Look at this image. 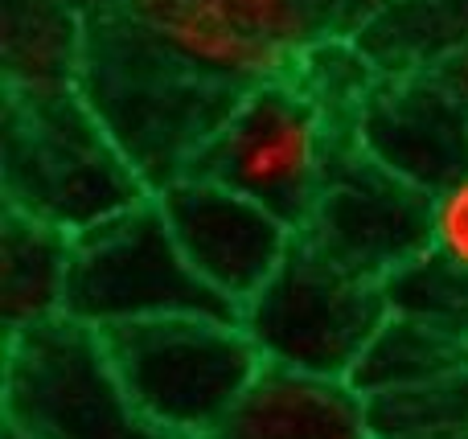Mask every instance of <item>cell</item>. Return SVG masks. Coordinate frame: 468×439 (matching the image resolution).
I'll use <instances>...</instances> for the list:
<instances>
[{
  "mask_svg": "<svg viewBox=\"0 0 468 439\" xmlns=\"http://www.w3.org/2000/svg\"><path fill=\"white\" fill-rule=\"evenodd\" d=\"M74 235L5 205L0 214V308L5 333L66 317Z\"/></svg>",
  "mask_w": 468,
  "mask_h": 439,
  "instance_id": "obj_13",
  "label": "cell"
},
{
  "mask_svg": "<svg viewBox=\"0 0 468 439\" xmlns=\"http://www.w3.org/2000/svg\"><path fill=\"white\" fill-rule=\"evenodd\" d=\"M436 70L444 74L448 82H456V87H461L464 95H468V46H456L452 54H444V57L436 62Z\"/></svg>",
  "mask_w": 468,
  "mask_h": 439,
  "instance_id": "obj_20",
  "label": "cell"
},
{
  "mask_svg": "<svg viewBox=\"0 0 468 439\" xmlns=\"http://www.w3.org/2000/svg\"><path fill=\"white\" fill-rule=\"evenodd\" d=\"M115 8L173 57L230 87L283 74L313 46L300 0H115Z\"/></svg>",
  "mask_w": 468,
  "mask_h": 439,
  "instance_id": "obj_9",
  "label": "cell"
},
{
  "mask_svg": "<svg viewBox=\"0 0 468 439\" xmlns=\"http://www.w3.org/2000/svg\"><path fill=\"white\" fill-rule=\"evenodd\" d=\"M70 5L87 16H99V13H107V8H115V0H70Z\"/></svg>",
  "mask_w": 468,
  "mask_h": 439,
  "instance_id": "obj_21",
  "label": "cell"
},
{
  "mask_svg": "<svg viewBox=\"0 0 468 439\" xmlns=\"http://www.w3.org/2000/svg\"><path fill=\"white\" fill-rule=\"evenodd\" d=\"M431 246L452 263L468 267V172L461 181L436 193L431 205Z\"/></svg>",
  "mask_w": 468,
  "mask_h": 439,
  "instance_id": "obj_19",
  "label": "cell"
},
{
  "mask_svg": "<svg viewBox=\"0 0 468 439\" xmlns=\"http://www.w3.org/2000/svg\"><path fill=\"white\" fill-rule=\"evenodd\" d=\"M0 189L5 205L66 235L153 197L82 87H5Z\"/></svg>",
  "mask_w": 468,
  "mask_h": 439,
  "instance_id": "obj_2",
  "label": "cell"
},
{
  "mask_svg": "<svg viewBox=\"0 0 468 439\" xmlns=\"http://www.w3.org/2000/svg\"><path fill=\"white\" fill-rule=\"evenodd\" d=\"M390 317L382 284L324 259L296 235L271 279L239 308V325L263 366L349 378L370 337Z\"/></svg>",
  "mask_w": 468,
  "mask_h": 439,
  "instance_id": "obj_7",
  "label": "cell"
},
{
  "mask_svg": "<svg viewBox=\"0 0 468 439\" xmlns=\"http://www.w3.org/2000/svg\"><path fill=\"white\" fill-rule=\"evenodd\" d=\"M79 87L153 193L186 177L234 99L247 90L173 57L120 8L90 16Z\"/></svg>",
  "mask_w": 468,
  "mask_h": 439,
  "instance_id": "obj_1",
  "label": "cell"
},
{
  "mask_svg": "<svg viewBox=\"0 0 468 439\" xmlns=\"http://www.w3.org/2000/svg\"><path fill=\"white\" fill-rule=\"evenodd\" d=\"M461 370H468V341L428 329L420 320L387 317L378 333L370 337L366 353L357 358L349 382L366 399H378V394L411 391V386L436 382V378L461 374Z\"/></svg>",
  "mask_w": 468,
  "mask_h": 439,
  "instance_id": "obj_15",
  "label": "cell"
},
{
  "mask_svg": "<svg viewBox=\"0 0 468 439\" xmlns=\"http://www.w3.org/2000/svg\"><path fill=\"white\" fill-rule=\"evenodd\" d=\"M153 202L161 205L189 267L234 308H242L280 271L300 235L259 202L206 177L169 181Z\"/></svg>",
  "mask_w": 468,
  "mask_h": 439,
  "instance_id": "obj_11",
  "label": "cell"
},
{
  "mask_svg": "<svg viewBox=\"0 0 468 439\" xmlns=\"http://www.w3.org/2000/svg\"><path fill=\"white\" fill-rule=\"evenodd\" d=\"M382 296H387L390 317L420 320L428 329L468 341V267L440 255L436 246L382 279Z\"/></svg>",
  "mask_w": 468,
  "mask_h": 439,
  "instance_id": "obj_16",
  "label": "cell"
},
{
  "mask_svg": "<svg viewBox=\"0 0 468 439\" xmlns=\"http://www.w3.org/2000/svg\"><path fill=\"white\" fill-rule=\"evenodd\" d=\"M214 439H374L366 394L349 378L263 366Z\"/></svg>",
  "mask_w": 468,
  "mask_h": 439,
  "instance_id": "obj_12",
  "label": "cell"
},
{
  "mask_svg": "<svg viewBox=\"0 0 468 439\" xmlns=\"http://www.w3.org/2000/svg\"><path fill=\"white\" fill-rule=\"evenodd\" d=\"M66 317L112 333L161 317H239L181 255L161 205L148 202L74 235Z\"/></svg>",
  "mask_w": 468,
  "mask_h": 439,
  "instance_id": "obj_6",
  "label": "cell"
},
{
  "mask_svg": "<svg viewBox=\"0 0 468 439\" xmlns=\"http://www.w3.org/2000/svg\"><path fill=\"white\" fill-rule=\"evenodd\" d=\"M346 136L349 128L333 123L324 107L283 70L250 82L234 99L186 177L218 181L300 230Z\"/></svg>",
  "mask_w": 468,
  "mask_h": 439,
  "instance_id": "obj_4",
  "label": "cell"
},
{
  "mask_svg": "<svg viewBox=\"0 0 468 439\" xmlns=\"http://www.w3.org/2000/svg\"><path fill=\"white\" fill-rule=\"evenodd\" d=\"M366 415L374 439H461L468 435V370L366 399Z\"/></svg>",
  "mask_w": 468,
  "mask_h": 439,
  "instance_id": "obj_18",
  "label": "cell"
},
{
  "mask_svg": "<svg viewBox=\"0 0 468 439\" xmlns=\"http://www.w3.org/2000/svg\"><path fill=\"white\" fill-rule=\"evenodd\" d=\"M90 16L70 0H0L5 87H79Z\"/></svg>",
  "mask_w": 468,
  "mask_h": 439,
  "instance_id": "obj_14",
  "label": "cell"
},
{
  "mask_svg": "<svg viewBox=\"0 0 468 439\" xmlns=\"http://www.w3.org/2000/svg\"><path fill=\"white\" fill-rule=\"evenodd\" d=\"M288 74L324 107L333 123L354 131V115L382 78V66L354 37H321L292 57Z\"/></svg>",
  "mask_w": 468,
  "mask_h": 439,
  "instance_id": "obj_17",
  "label": "cell"
},
{
  "mask_svg": "<svg viewBox=\"0 0 468 439\" xmlns=\"http://www.w3.org/2000/svg\"><path fill=\"white\" fill-rule=\"evenodd\" d=\"M431 205L436 197L382 169L349 131L333 152L300 238L346 271L382 284L403 263L431 251Z\"/></svg>",
  "mask_w": 468,
  "mask_h": 439,
  "instance_id": "obj_8",
  "label": "cell"
},
{
  "mask_svg": "<svg viewBox=\"0 0 468 439\" xmlns=\"http://www.w3.org/2000/svg\"><path fill=\"white\" fill-rule=\"evenodd\" d=\"M5 439H29V435H21L16 427H8V423H5Z\"/></svg>",
  "mask_w": 468,
  "mask_h": 439,
  "instance_id": "obj_22",
  "label": "cell"
},
{
  "mask_svg": "<svg viewBox=\"0 0 468 439\" xmlns=\"http://www.w3.org/2000/svg\"><path fill=\"white\" fill-rule=\"evenodd\" d=\"M354 140L382 169L436 197L468 172V95L436 66L382 70L354 115Z\"/></svg>",
  "mask_w": 468,
  "mask_h": 439,
  "instance_id": "obj_10",
  "label": "cell"
},
{
  "mask_svg": "<svg viewBox=\"0 0 468 439\" xmlns=\"http://www.w3.org/2000/svg\"><path fill=\"white\" fill-rule=\"evenodd\" d=\"M0 407L29 439H165L136 411L107 337L74 317L5 333Z\"/></svg>",
  "mask_w": 468,
  "mask_h": 439,
  "instance_id": "obj_5",
  "label": "cell"
},
{
  "mask_svg": "<svg viewBox=\"0 0 468 439\" xmlns=\"http://www.w3.org/2000/svg\"><path fill=\"white\" fill-rule=\"evenodd\" d=\"M103 337L136 411L165 439H214L263 370L239 317H161Z\"/></svg>",
  "mask_w": 468,
  "mask_h": 439,
  "instance_id": "obj_3",
  "label": "cell"
}]
</instances>
